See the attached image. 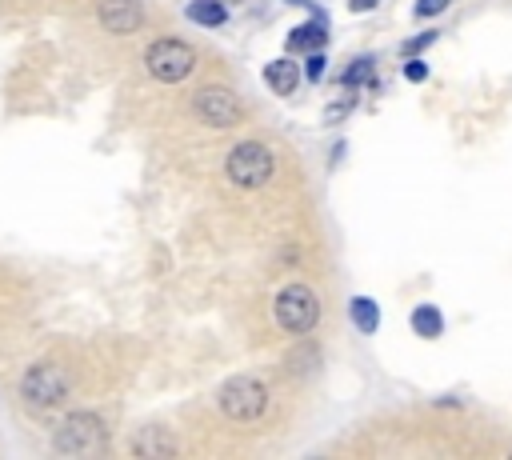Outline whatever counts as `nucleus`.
<instances>
[{"instance_id":"1","label":"nucleus","mask_w":512,"mask_h":460,"mask_svg":"<svg viewBox=\"0 0 512 460\" xmlns=\"http://www.w3.org/2000/svg\"><path fill=\"white\" fill-rule=\"evenodd\" d=\"M68 388H72L68 372H64L60 364H52V360L32 364V368L24 372V380H20V396H24V404L36 408V412L60 408V404L68 400Z\"/></svg>"},{"instance_id":"2","label":"nucleus","mask_w":512,"mask_h":460,"mask_svg":"<svg viewBox=\"0 0 512 460\" xmlns=\"http://www.w3.org/2000/svg\"><path fill=\"white\" fill-rule=\"evenodd\" d=\"M224 172H228V180H232V184H240V188H260V184H268V180H272L276 164H272V152H268L264 144L244 140V144H236V148L228 152Z\"/></svg>"},{"instance_id":"3","label":"nucleus","mask_w":512,"mask_h":460,"mask_svg":"<svg viewBox=\"0 0 512 460\" xmlns=\"http://www.w3.org/2000/svg\"><path fill=\"white\" fill-rule=\"evenodd\" d=\"M144 64H148V72H152L160 84H180V80L192 72V64H196V52H192L184 40H176V36H164V40H152V44H148V56H144Z\"/></svg>"},{"instance_id":"4","label":"nucleus","mask_w":512,"mask_h":460,"mask_svg":"<svg viewBox=\"0 0 512 460\" xmlns=\"http://www.w3.org/2000/svg\"><path fill=\"white\" fill-rule=\"evenodd\" d=\"M272 312H276V324L284 332H308L316 324V316H320V304H316L308 284H288V288L276 292Z\"/></svg>"},{"instance_id":"5","label":"nucleus","mask_w":512,"mask_h":460,"mask_svg":"<svg viewBox=\"0 0 512 460\" xmlns=\"http://www.w3.org/2000/svg\"><path fill=\"white\" fill-rule=\"evenodd\" d=\"M268 408V388L256 376H232L220 388V412L232 420H256Z\"/></svg>"},{"instance_id":"6","label":"nucleus","mask_w":512,"mask_h":460,"mask_svg":"<svg viewBox=\"0 0 512 460\" xmlns=\"http://www.w3.org/2000/svg\"><path fill=\"white\" fill-rule=\"evenodd\" d=\"M100 444H104V424L96 412H72L56 428V452H64V456H80Z\"/></svg>"},{"instance_id":"7","label":"nucleus","mask_w":512,"mask_h":460,"mask_svg":"<svg viewBox=\"0 0 512 460\" xmlns=\"http://www.w3.org/2000/svg\"><path fill=\"white\" fill-rule=\"evenodd\" d=\"M192 112H196V120H204L208 128H232V124L240 120V100H236V92H228V88H200V92L192 96Z\"/></svg>"},{"instance_id":"8","label":"nucleus","mask_w":512,"mask_h":460,"mask_svg":"<svg viewBox=\"0 0 512 460\" xmlns=\"http://www.w3.org/2000/svg\"><path fill=\"white\" fill-rule=\"evenodd\" d=\"M96 20L112 32V36H128L144 24V8L140 0H100L96 4Z\"/></svg>"},{"instance_id":"9","label":"nucleus","mask_w":512,"mask_h":460,"mask_svg":"<svg viewBox=\"0 0 512 460\" xmlns=\"http://www.w3.org/2000/svg\"><path fill=\"white\" fill-rule=\"evenodd\" d=\"M264 84H268L276 96H292L296 84H300V72H296L292 60H272V64H264Z\"/></svg>"},{"instance_id":"10","label":"nucleus","mask_w":512,"mask_h":460,"mask_svg":"<svg viewBox=\"0 0 512 460\" xmlns=\"http://www.w3.org/2000/svg\"><path fill=\"white\" fill-rule=\"evenodd\" d=\"M132 452H136V456H172V452H176V440H172L164 428H144V432L132 440Z\"/></svg>"},{"instance_id":"11","label":"nucleus","mask_w":512,"mask_h":460,"mask_svg":"<svg viewBox=\"0 0 512 460\" xmlns=\"http://www.w3.org/2000/svg\"><path fill=\"white\" fill-rule=\"evenodd\" d=\"M348 316H352V324H356L364 336H372L376 324H380V308H376L372 296H352V300H348Z\"/></svg>"},{"instance_id":"12","label":"nucleus","mask_w":512,"mask_h":460,"mask_svg":"<svg viewBox=\"0 0 512 460\" xmlns=\"http://www.w3.org/2000/svg\"><path fill=\"white\" fill-rule=\"evenodd\" d=\"M188 20L192 24H204V28H220L228 20V12H224L220 0H192L188 4Z\"/></svg>"},{"instance_id":"13","label":"nucleus","mask_w":512,"mask_h":460,"mask_svg":"<svg viewBox=\"0 0 512 460\" xmlns=\"http://www.w3.org/2000/svg\"><path fill=\"white\" fill-rule=\"evenodd\" d=\"M324 40H328L324 24H300V28L288 32V48H292V52H316Z\"/></svg>"},{"instance_id":"14","label":"nucleus","mask_w":512,"mask_h":460,"mask_svg":"<svg viewBox=\"0 0 512 460\" xmlns=\"http://www.w3.org/2000/svg\"><path fill=\"white\" fill-rule=\"evenodd\" d=\"M412 328H416L424 340L440 336V332H444V316H440V308H432V304H420V308L412 312Z\"/></svg>"},{"instance_id":"15","label":"nucleus","mask_w":512,"mask_h":460,"mask_svg":"<svg viewBox=\"0 0 512 460\" xmlns=\"http://www.w3.org/2000/svg\"><path fill=\"white\" fill-rule=\"evenodd\" d=\"M368 76H372V60H368V56H360V60H352V64L344 68V76H340V80L352 88V84H364Z\"/></svg>"},{"instance_id":"16","label":"nucleus","mask_w":512,"mask_h":460,"mask_svg":"<svg viewBox=\"0 0 512 460\" xmlns=\"http://www.w3.org/2000/svg\"><path fill=\"white\" fill-rule=\"evenodd\" d=\"M412 12L428 20V16H440V12H448V0H416V4H412Z\"/></svg>"},{"instance_id":"17","label":"nucleus","mask_w":512,"mask_h":460,"mask_svg":"<svg viewBox=\"0 0 512 460\" xmlns=\"http://www.w3.org/2000/svg\"><path fill=\"white\" fill-rule=\"evenodd\" d=\"M324 68H328V60H324V52L316 48V52L308 56V80H320V76H324Z\"/></svg>"},{"instance_id":"18","label":"nucleus","mask_w":512,"mask_h":460,"mask_svg":"<svg viewBox=\"0 0 512 460\" xmlns=\"http://www.w3.org/2000/svg\"><path fill=\"white\" fill-rule=\"evenodd\" d=\"M432 40H436V32H420V36H412V40L404 44V52H408V56H412V52H424Z\"/></svg>"},{"instance_id":"19","label":"nucleus","mask_w":512,"mask_h":460,"mask_svg":"<svg viewBox=\"0 0 512 460\" xmlns=\"http://www.w3.org/2000/svg\"><path fill=\"white\" fill-rule=\"evenodd\" d=\"M404 76H408V80H416V84H420V80H428V68H424V64H420V60H408V68H404Z\"/></svg>"},{"instance_id":"20","label":"nucleus","mask_w":512,"mask_h":460,"mask_svg":"<svg viewBox=\"0 0 512 460\" xmlns=\"http://www.w3.org/2000/svg\"><path fill=\"white\" fill-rule=\"evenodd\" d=\"M348 4H352V12H364V8H372L376 0H348Z\"/></svg>"}]
</instances>
